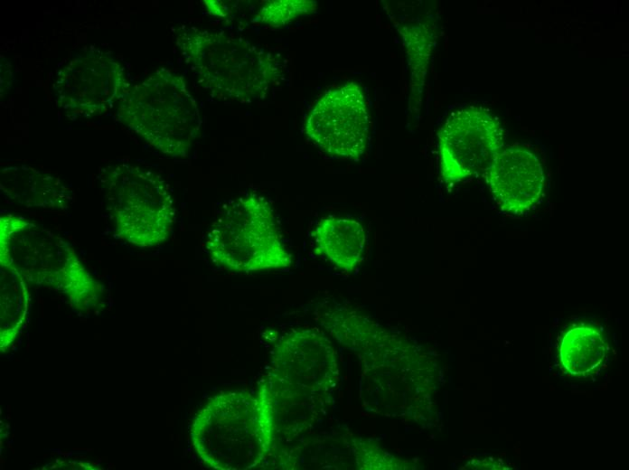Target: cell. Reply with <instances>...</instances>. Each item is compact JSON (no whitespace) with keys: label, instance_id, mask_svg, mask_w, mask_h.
Listing matches in <instances>:
<instances>
[{"label":"cell","instance_id":"1","mask_svg":"<svg viewBox=\"0 0 629 470\" xmlns=\"http://www.w3.org/2000/svg\"><path fill=\"white\" fill-rule=\"evenodd\" d=\"M277 434L272 406L262 383L256 395L244 390L221 392L194 416L192 447L208 467L249 470L261 465Z\"/></svg>","mask_w":629,"mask_h":470},{"label":"cell","instance_id":"2","mask_svg":"<svg viewBox=\"0 0 629 470\" xmlns=\"http://www.w3.org/2000/svg\"><path fill=\"white\" fill-rule=\"evenodd\" d=\"M176 45L198 82L217 99H262L281 75L271 52L222 31L181 26Z\"/></svg>","mask_w":629,"mask_h":470},{"label":"cell","instance_id":"3","mask_svg":"<svg viewBox=\"0 0 629 470\" xmlns=\"http://www.w3.org/2000/svg\"><path fill=\"white\" fill-rule=\"evenodd\" d=\"M0 261L37 286L60 292L78 309L95 306L101 286L60 236L25 219L1 216Z\"/></svg>","mask_w":629,"mask_h":470},{"label":"cell","instance_id":"4","mask_svg":"<svg viewBox=\"0 0 629 470\" xmlns=\"http://www.w3.org/2000/svg\"><path fill=\"white\" fill-rule=\"evenodd\" d=\"M117 118L148 145L184 157L201 134L202 118L183 75L166 68L131 88L117 107Z\"/></svg>","mask_w":629,"mask_h":470},{"label":"cell","instance_id":"5","mask_svg":"<svg viewBox=\"0 0 629 470\" xmlns=\"http://www.w3.org/2000/svg\"><path fill=\"white\" fill-rule=\"evenodd\" d=\"M107 211L117 235L128 244L152 248L170 236L175 219L168 183L145 167L119 164L99 175Z\"/></svg>","mask_w":629,"mask_h":470},{"label":"cell","instance_id":"6","mask_svg":"<svg viewBox=\"0 0 629 470\" xmlns=\"http://www.w3.org/2000/svg\"><path fill=\"white\" fill-rule=\"evenodd\" d=\"M206 249L213 263L235 272L280 269L292 263L271 204L257 193L225 206L208 232Z\"/></svg>","mask_w":629,"mask_h":470},{"label":"cell","instance_id":"7","mask_svg":"<svg viewBox=\"0 0 629 470\" xmlns=\"http://www.w3.org/2000/svg\"><path fill=\"white\" fill-rule=\"evenodd\" d=\"M53 95L57 106L71 119L106 115L131 89L124 67L97 48L78 53L58 70Z\"/></svg>","mask_w":629,"mask_h":470},{"label":"cell","instance_id":"8","mask_svg":"<svg viewBox=\"0 0 629 470\" xmlns=\"http://www.w3.org/2000/svg\"><path fill=\"white\" fill-rule=\"evenodd\" d=\"M503 139L501 123L488 109L470 106L452 112L437 132L444 182L483 177L504 146Z\"/></svg>","mask_w":629,"mask_h":470},{"label":"cell","instance_id":"9","mask_svg":"<svg viewBox=\"0 0 629 470\" xmlns=\"http://www.w3.org/2000/svg\"><path fill=\"white\" fill-rule=\"evenodd\" d=\"M334 358L330 342L320 333L305 329L286 334L276 346L272 365L263 381L270 403L296 392L323 390L333 382Z\"/></svg>","mask_w":629,"mask_h":470},{"label":"cell","instance_id":"10","mask_svg":"<svg viewBox=\"0 0 629 470\" xmlns=\"http://www.w3.org/2000/svg\"><path fill=\"white\" fill-rule=\"evenodd\" d=\"M305 131L329 155L361 158L370 137V118L361 88L350 82L325 92L308 114Z\"/></svg>","mask_w":629,"mask_h":470},{"label":"cell","instance_id":"11","mask_svg":"<svg viewBox=\"0 0 629 470\" xmlns=\"http://www.w3.org/2000/svg\"><path fill=\"white\" fill-rule=\"evenodd\" d=\"M483 178L500 209L515 216L526 214L538 202L544 186L538 157L516 146H503Z\"/></svg>","mask_w":629,"mask_h":470},{"label":"cell","instance_id":"12","mask_svg":"<svg viewBox=\"0 0 629 470\" xmlns=\"http://www.w3.org/2000/svg\"><path fill=\"white\" fill-rule=\"evenodd\" d=\"M1 190L11 202L24 207L64 210L73 199L59 177L27 165L3 169Z\"/></svg>","mask_w":629,"mask_h":470},{"label":"cell","instance_id":"13","mask_svg":"<svg viewBox=\"0 0 629 470\" xmlns=\"http://www.w3.org/2000/svg\"><path fill=\"white\" fill-rule=\"evenodd\" d=\"M314 239L315 252L343 271L353 270L363 259L366 235L355 220L323 218L314 229Z\"/></svg>","mask_w":629,"mask_h":470},{"label":"cell","instance_id":"14","mask_svg":"<svg viewBox=\"0 0 629 470\" xmlns=\"http://www.w3.org/2000/svg\"><path fill=\"white\" fill-rule=\"evenodd\" d=\"M606 352L602 334L589 325H578L567 331L559 349L562 367L575 376H585L597 369Z\"/></svg>","mask_w":629,"mask_h":470},{"label":"cell","instance_id":"15","mask_svg":"<svg viewBox=\"0 0 629 470\" xmlns=\"http://www.w3.org/2000/svg\"><path fill=\"white\" fill-rule=\"evenodd\" d=\"M0 346L2 352L17 337L26 318L29 294L23 276L12 266L1 262Z\"/></svg>","mask_w":629,"mask_h":470},{"label":"cell","instance_id":"16","mask_svg":"<svg viewBox=\"0 0 629 470\" xmlns=\"http://www.w3.org/2000/svg\"><path fill=\"white\" fill-rule=\"evenodd\" d=\"M316 9V3L306 0H275L264 4L256 16L261 24L279 27Z\"/></svg>","mask_w":629,"mask_h":470}]
</instances>
